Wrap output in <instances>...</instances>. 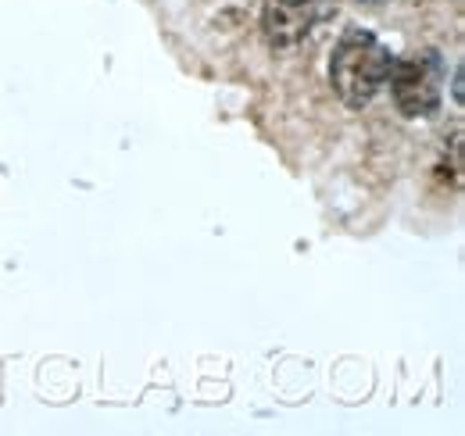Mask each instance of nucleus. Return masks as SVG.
I'll return each mask as SVG.
<instances>
[{
	"instance_id": "nucleus-1",
	"label": "nucleus",
	"mask_w": 465,
	"mask_h": 436,
	"mask_svg": "<svg viewBox=\"0 0 465 436\" xmlns=\"http://www.w3.org/2000/svg\"><path fill=\"white\" fill-rule=\"evenodd\" d=\"M394 68L391 47L369 29H348L330 57V83L348 108H369Z\"/></svg>"
},
{
	"instance_id": "nucleus-4",
	"label": "nucleus",
	"mask_w": 465,
	"mask_h": 436,
	"mask_svg": "<svg viewBox=\"0 0 465 436\" xmlns=\"http://www.w3.org/2000/svg\"><path fill=\"white\" fill-rule=\"evenodd\" d=\"M455 104H462V68H455Z\"/></svg>"
},
{
	"instance_id": "nucleus-2",
	"label": "nucleus",
	"mask_w": 465,
	"mask_h": 436,
	"mask_svg": "<svg viewBox=\"0 0 465 436\" xmlns=\"http://www.w3.org/2000/svg\"><path fill=\"white\" fill-rule=\"evenodd\" d=\"M394 104L405 118H433L444 101L448 86V61L440 51H419L401 61H394L391 79H387Z\"/></svg>"
},
{
	"instance_id": "nucleus-5",
	"label": "nucleus",
	"mask_w": 465,
	"mask_h": 436,
	"mask_svg": "<svg viewBox=\"0 0 465 436\" xmlns=\"http://www.w3.org/2000/svg\"><path fill=\"white\" fill-rule=\"evenodd\" d=\"M361 4H391V0H361Z\"/></svg>"
},
{
	"instance_id": "nucleus-3",
	"label": "nucleus",
	"mask_w": 465,
	"mask_h": 436,
	"mask_svg": "<svg viewBox=\"0 0 465 436\" xmlns=\"http://www.w3.org/2000/svg\"><path fill=\"white\" fill-rule=\"evenodd\" d=\"M333 15L330 0H265L262 11V29L265 40L280 51L301 47L326 18Z\"/></svg>"
}]
</instances>
